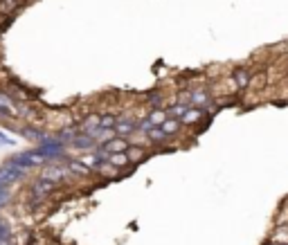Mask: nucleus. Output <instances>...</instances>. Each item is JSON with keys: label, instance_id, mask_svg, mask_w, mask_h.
<instances>
[{"label": "nucleus", "instance_id": "obj_21", "mask_svg": "<svg viewBox=\"0 0 288 245\" xmlns=\"http://www.w3.org/2000/svg\"><path fill=\"white\" fill-rule=\"evenodd\" d=\"M189 108L191 106H185V103H178L176 101V103H171V106H167V115H169V117H173V119H182Z\"/></svg>", "mask_w": 288, "mask_h": 245}, {"label": "nucleus", "instance_id": "obj_3", "mask_svg": "<svg viewBox=\"0 0 288 245\" xmlns=\"http://www.w3.org/2000/svg\"><path fill=\"white\" fill-rule=\"evenodd\" d=\"M27 189L32 192V196L41 198V200H52L54 194L61 189V185H57V182H52V180H45V178L36 176V178H32V180H30Z\"/></svg>", "mask_w": 288, "mask_h": 245}, {"label": "nucleus", "instance_id": "obj_27", "mask_svg": "<svg viewBox=\"0 0 288 245\" xmlns=\"http://www.w3.org/2000/svg\"><path fill=\"white\" fill-rule=\"evenodd\" d=\"M23 2H25V0H23Z\"/></svg>", "mask_w": 288, "mask_h": 245}, {"label": "nucleus", "instance_id": "obj_12", "mask_svg": "<svg viewBox=\"0 0 288 245\" xmlns=\"http://www.w3.org/2000/svg\"><path fill=\"white\" fill-rule=\"evenodd\" d=\"M108 162H111L115 169H119V171H126V169L133 171V169H135V164L131 162V157H128L126 153H111V155H108Z\"/></svg>", "mask_w": 288, "mask_h": 245}, {"label": "nucleus", "instance_id": "obj_4", "mask_svg": "<svg viewBox=\"0 0 288 245\" xmlns=\"http://www.w3.org/2000/svg\"><path fill=\"white\" fill-rule=\"evenodd\" d=\"M0 88L5 90L16 103H25V101H32V99H34V93H32L25 84H20L18 79H7V81L0 84Z\"/></svg>", "mask_w": 288, "mask_h": 245}, {"label": "nucleus", "instance_id": "obj_7", "mask_svg": "<svg viewBox=\"0 0 288 245\" xmlns=\"http://www.w3.org/2000/svg\"><path fill=\"white\" fill-rule=\"evenodd\" d=\"M97 147H99L97 140H95L93 135H88V133H81V131H79V135L70 142V148H72V151H81V153H93Z\"/></svg>", "mask_w": 288, "mask_h": 245}, {"label": "nucleus", "instance_id": "obj_25", "mask_svg": "<svg viewBox=\"0 0 288 245\" xmlns=\"http://www.w3.org/2000/svg\"><path fill=\"white\" fill-rule=\"evenodd\" d=\"M264 245H277V243H273V241H266V243Z\"/></svg>", "mask_w": 288, "mask_h": 245}, {"label": "nucleus", "instance_id": "obj_10", "mask_svg": "<svg viewBox=\"0 0 288 245\" xmlns=\"http://www.w3.org/2000/svg\"><path fill=\"white\" fill-rule=\"evenodd\" d=\"M232 81H234L236 90L250 88V81H252V70H248V68H236V70H232Z\"/></svg>", "mask_w": 288, "mask_h": 245}, {"label": "nucleus", "instance_id": "obj_17", "mask_svg": "<svg viewBox=\"0 0 288 245\" xmlns=\"http://www.w3.org/2000/svg\"><path fill=\"white\" fill-rule=\"evenodd\" d=\"M182 128H185V126H182L180 119H173V117H167L165 124H162V131H165L167 135H169V138H176V135L182 131Z\"/></svg>", "mask_w": 288, "mask_h": 245}, {"label": "nucleus", "instance_id": "obj_22", "mask_svg": "<svg viewBox=\"0 0 288 245\" xmlns=\"http://www.w3.org/2000/svg\"><path fill=\"white\" fill-rule=\"evenodd\" d=\"M119 115L115 113H102V128H115L117 126Z\"/></svg>", "mask_w": 288, "mask_h": 245}, {"label": "nucleus", "instance_id": "obj_6", "mask_svg": "<svg viewBox=\"0 0 288 245\" xmlns=\"http://www.w3.org/2000/svg\"><path fill=\"white\" fill-rule=\"evenodd\" d=\"M99 128H102V113H97V110H90V113H86L79 119V131L81 133L95 135Z\"/></svg>", "mask_w": 288, "mask_h": 245}, {"label": "nucleus", "instance_id": "obj_20", "mask_svg": "<svg viewBox=\"0 0 288 245\" xmlns=\"http://www.w3.org/2000/svg\"><path fill=\"white\" fill-rule=\"evenodd\" d=\"M20 5H23V0H2V2H0V11L5 16H11V18H14V14L20 9Z\"/></svg>", "mask_w": 288, "mask_h": 245}, {"label": "nucleus", "instance_id": "obj_2", "mask_svg": "<svg viewBox=\"0 0 288 245\" xmlns=\"http://www.w3.org/2000/svg\"><path fill=\"white\" fill-rule=\"evenodd\" d=\"M32 171H27V169H23V167H18L11 157H7L2 164H0V180L5 182V185H9V187H14V185H18L20 180H25V178L30 176Z\"/></svg>", "mask_w": 288, "mask_h": 245}, {"label": "nucleus", "instance_id": "obj_9", "mask_svg": "<svg viewBox=\"0 0 288 245\" xmlns=\"http://www.w3.org/2000/svg\"><path fill=\"white\" fill-rule=\"evenodd\" d=\"M115 133H117L119 138H131L137 133V119L133 117H119L117 119V126H115Z\"/></svg>", "mask_w": 288, "mask_h": 245}, {"label": "nucleus", "instance_id": "obj_8", "mask_svg": "<svg viewBox=\"0 0 288 245\" xmlns=\"http://www.w3.org/2000/svg\"><path fill=\"white\" fill-rule=\"evenodd\" d=\"M212 103H214V97H212V93L207 88H203V86H198V88H191V106H198V108H210Z\"/></svg>", "mask_w": 288, "mask_h": 245}, {"label": "nucleus", "instance_id": "obj_23", "mask_svg": "<svg viewBox=\"0 0 288 245\" xmlns=\"http://www.w3.org/2000/svg\"><path fill=\"white\" fill-rule=\"evenodd\" d=\"M0 144H2V147H16L14 135L7 133V131H0Z\"/></svg>", "mask_w": 288, "mask_h": 245}, {"label": "nucleus", "instance_id": "obj_26", "mask_svg": "<svg viewBox=\"0 0 288 245\" xmlns=\"http://www.w3.org/2000/svg\"><path fill=\"white\" fill-rule=\"evenodd\" d=\"M277 245H279V243H277ZM286 245H288V243H286Z\"/></svg>", "mask_w": 288, "mask_h": 245}, {"label": "nucleus", "instance_id": "obj_19", "mask_svg": "<svg viewBox=\"0 0 288 245\" xmlns=\"http://www.w3.org/2000/svg\"><path fill=\"white\" fill-rule=\"evenodd\" d=\"M147 117H149V122H151L153 126H162L169 115H167V108H151Z\"/></svg>", "mask_w": 288, "mask_h": 245}, {"label": "nucleus", "instance_id": "obj_5", "mask_svg": "<svg viewBox=\"0 0 288 245\" xmlns=\"http://www.w3.org/2000/svg\"><path fill=\"white\" fill-rule=\"evenodd\" d=\"M20 138L27 140V142H34L36 147H39V144H43L45 140L50 138V133H48V128L36 126V124H23V128H20Z\"/></svg>", "mask_w": 288, "mask_h": 245}, {"label": "nucleus", "instance_id": "obj_1", "mask_svg": "<svg viewBox=\"0 0 288 245\" xmlns=\"http://www.w3.org/2000/svg\"><path fill=\"white\" fill-rule=\"evenodd\" d=\"M74 122V113L68 108H57V110H45V128H52L54 133L61 131L65 126H72Z\"/></svg>", "mask_w": 288, "mask_h": 245}, {"label": "nucleus", "instance_id": "obj_13", "mask_svg": "<svg viewBox=\"0 0 288 245\" xmlns=\"http://www.w3.org/2000/svg\"><path fill=\"white\" fill-rule=\"evenodd\" d=\"M144 103H147L149 108H167V101H165V93H162L160 88L156 90H149V93H144Z\"/></svg>", "mask_w": 288, "mask_h": 245}, {"label": "nucleus", "instance_id": "obj_11", "mask_svg": "<svg viewBox=\"0 0 288 245\" xmlns=\"http://www.w3.org/2000/svg\"><path fill=\"white\" fill-rule=\"evenodd\" d=\"M207 117V110L205 108H198V106H191L189 110L185 113V117L180 119L182 122V126H194V124H198V122H203V119Z\"/></svg>", "mask_w": 288, "mask_h": 245}, {"label": "nucleus", "instance_id": "obj_18", "mask_svg": "<svg viewBox=\"0 0 288 245\" xmlns=\"http://www.w3.org/2000/svg\"><path fill=\"white\" fill-rule=\"evenodd\" d=\"M268 241H273V243H279V245H286L288 243V225H277L273 230V234L268 236Z\"/></svg>", "mask_w": 288, "mask_h": 245}, {"label": "nucleus", "instance_id": "obj_14", "mask_svg": "<svg viewBox=\"0 0 288 245\" xmlns=\"http://www.w3.org/2000/svg\"><path fill=\"white\" fill-rule=\"evenodd\" d=\"M104 147H106L108 155H111V153H126L128 147H131V142H128L126 138H119V135H115V138H113L111 142H106Z\"/></svg>", "mask_w": 288, "mask_h": 245}, {"label": "nucleus", "instance_id": "obj_15", "mask_svg": "<svg viewBox=\"0 0 288 245\" xmlns=\"http://www.w3.org/2000/svg\"><path fill=\"white\" fill-rule=\"evenodd\" d=\"M126 155L131 157V162L137 167V164H142V162H147L149 151H147V147H137V144H131V147H128V151H126Z\"/></svg>", "mask_w": 288, "mask_h": 245}, {"label": "nucleus", "instance_id": "obj_16", "mask_svg": "<svg viewBox=\"0 0 288 245\" xmlns=\"http://www.w3.org/2000/svg\"><path fill=\"white\" fill-rule=\"evenodd\" d=\"M147 138H149V142L153 144V147H165L167 142H169V135H167L165 131H162V126H156V128H151V131L147 133Z\"/></svg>", "mask_w": 288, "mask_h": 245}, {"label": "nucleus", "instance_id": "obj_24", "mask_svg": "<svg viewBox=\"0 0 288 245\" xmlns=\"http://www.w3.org/2000/svg\"><path fill=\"white\" fill-rule=\"evenodd\" d=\"M250 86H257V88H264V86H266V77H264V74H261V72H259L257 77H252Z\"/></svg>", "mask_w": 288, "mask_h": 245}]
</instances>
